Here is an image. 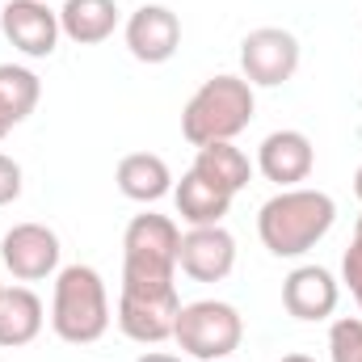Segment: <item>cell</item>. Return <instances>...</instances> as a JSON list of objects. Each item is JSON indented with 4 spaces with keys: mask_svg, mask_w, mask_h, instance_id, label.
<instances>
[{
    "mask_svg": "<svg viewBox=\"0 0 362 362\" xmlns=\"http://www.w3.org/2000/svg\"><path fill=\"white\" fill-rule=\"evenodd\" d=\"M17 198H21V165L0 152V206H8Z\"/></svg>",
    "mask_w": 362,
    "mask_h": 362,
    "instance_id": "obj_22",
    "label": "cell"
},
{
    "mask_svg": "<svg viewBox=\"0 0 362 362\" xmlns=\"http://www.w3.org/2000/svg\"><path fill=\"white\" fill-rule=\"evenodd\" d=\"M135 362H181L177 354H160V350H148V354H139Z\"/></svg>",
    "mask_w": 362,
    "mask_h": 362,
    "instance_id": "obj_23",
    "label": "cell"
},
{
    "mask_svg": "<svg viewBox=\"0 0 362 362\" xmlns=\"http://www.w3.org/2000/svg\"><path fill=\"white\" fill-rule=\"evenodd\" d=\"M257 169H262L266 181L291 189V185L312 177L316 148H312V139L303 131H274V135L262 139V148H257Z\"/></svg>",
    "mask_w": 362,
    "mask_h": 362,
    "instance_id": "obj_13",
    "label": "cell"
},
{
    "mask_svg": "<svg viewBox=\"0 0 362 362\" xmlns=\"http://www.w3.org/2000/svg\"><path fill=\"white\" fill-rule=\"evenodd\" d=\"M282 362H316V358H308V354H286Z\"/></svg>",
    "mask_w": 362,
    "mask_h": 362,
    "instance_id": "obj_24",
    "label": "cell"
},
{
    "mask_svg": "<svg viewBox=\"0 0 362 362\" xmlns=\"http://www.w3.org/2000/svg\"><path fill=\"white\" fill-rule=\"evenodd\" d=\"M181 295L173 291H118V329L139 346H160L173 337Z\"/></svg>",
    "mask_w": 362,
    "mask_h": 362,
    "instance_id": "obj_7",
    "label": "cell"
},
{
    "mask_svg": "<svg viewBox=\"0 0 362 362\" xmlns=\"http://www.w3.org/2000/svg\"><path fill=\"white\" fill-rule=\"evenodd\" d=\"M0 291H4V282H0Z\"/></svg>",
    "mask_w": 362,
    "mask_h": 362,
    "instance_id": "obj_26",
    "label": "cell"
},
{
    "mask_svg": "<svg viewBox=\"0 0 362 362\" xmlns=\"http://www.w3.org/2000/svg\"><path fill=\"white\" fill-rule=\"evenodd\" d=\"M51 329L68 346H93L110 329V295L93 266H64L55 274L51 295Z\"/></svg>",
    "mask_w": 362,
    "mask_h": 362,
    "instance_id": "obj_4",
    "label": "cell"
},
{
    "mask_svg": "<svg viewBox=\"0 0 362 362\" xmlns=\"http://www.w3.org/2000/svg\"><path fill=\"white\" fill-rule=\"evenodd\" d=\"M181 228L169 215H135L122 232V286L127 291H173L177 286Z\"/></svg>",
    "mask_w": 362,
    "mask_h": 362,
    "instance_id": "obj_3",
    "label": "cell"
},
{
    "mask_svg": "<svg viewBox=\"0 0 362 362\" xmlns=\"http://www.w3.org/2000/svg\"><path fill=\"white\" fill-rule=\"evenodd\" d=\"M354 194H358V202H362V169L354 173Z\"/></svg>",
    "mask_w": 362,
    "mask_h": 362,
    "instance_id": "obj_25",
    "label": "cell"
},
{
    "mask_svg": "<svg viewBox=\"0 0 362 362\" xmlns=\"http://www.w3.org/2000/svg\"><path fill=\"white\" fill-rule=\"evenodd\" d=\"M240 72H245L249 85H262V89L286 85L299 72V38L291 30H278V25H262V30L245 34Z\"/></svg>",
    "mask_w": 362,
    "mask_h": 362,
    "instance_id": "obj_6",
    "label": "cell"
},
{
    "mask_svg": "<svg viewBox=\"0 0 362 362\" xmlns=\"http://www.w3.org/2000/svg\"><path fill=\"white\" fill-rule=\"evenodd\" d=\"M42 333V299L30 286H4L0 291V346L21 350Z\"/></svg>",
    "mask_w": 362,
    "mask_h": 362,
    "instance_id": "obj_16",
    "label": "cell"
},
{
    "mask_svg": "<svg viewBox=\"0 0 362 362\" xmlns=\"http://www.w3.org/2000/svg\"><path fill=\"white\" fill-rule=\"evenodd\" d=\"M122 38L139 64H169L181 47V21L169 4H144L127 17Z\"/></svg>",
    "mask_w": 362,
    "mask_h": 362,
    "instance_id": "obj_11",
    "label": "cell"
},
{
    "mask_svg": "<svg viewBox=\"0 0 362 362\" xmlns=\"http://www.w3.org/2000/svg\"><path fill=\"white\" fill-rule=\"evenodd\" d=\"M0 262L17 282H42L59 274V236L47 223H13L0 236Z\"/></svg>",
    "mask_w": 362,
    "mask_h": 362,
    "instance_id": "obj_8",
    "label": "cell"
},
{
    "mask_svg": "<svg viewBox=\"0 0 362 362\" xmlns=\"http://www.w3.org/2000/svg\"><path fill=\"white\" fill-rule=\"evenodd\" d=\"M329 362H362V316H341L329 329Z\"/></svg>",
    "mask_w": 362,
    "mask_h": 362,
    "instance_id": "obj_20",
    "label": "cell"
},
{
    "mask_svg": "<svg viewBox=\"0 0 362 362\" xmlns=\"http://www.w3.org/2000/svg\"><path fill=\"white\" fill-rule=\"evenodd\" d=\"M47 4H51V0H47Z\"/></svg>",
    "mask_w": 362,
    "mask_h": 362,
    "instance_id": "obj_27",
    "label": "cell"
},
{
    "mask_svg": "<svg viewBox=\"0 0 362 362\" xmlns=\"http://www.w3.org/2000/svg\"><path fill=\"white\" fill-rule=\"evenodd\" d=\"M173 341L198 362H223L240 350L245 320L223 299H194V303H181Z\"/></svg>",
    "mask_w": 362,
    "mask_h": 362,
    "instance_id": "obj_5",
    "label": "cell"
},
{
    "mask_svg": "<svg viewBox=\"0 0 362 362\" xmlns=\"http://www.w3.org/2000/svg\"><path fill=\"white\" fill-rule=\"evenodd\" d=\"M232 198L223 185L206 181L202 173H181V181L173 185V202H177V215L189 228H211V223H223V215L232 211Z\"/></svg>",
    "mask_w": 362,
    "mask_h": 362,
    "instance_id": "obj_14",
    "label": "cell"
},
{
    "mask_svg": "<svg viewBox=\"0 0 362 362\" xmlns=\"http://www.w3.org/2000/svg\"><path fill=\"white\" fill-rule=\"evenodd\" d=\"M337 299H341V286L325 266H299L282 278V308L295 320H308V325L329 320L337 312Z\"/></svg>",
    "mask_w": 362,
    "mask_h": 362,
    "instance_id": "obj_12",
    "label": "cell"
},
{
    "mask_svg": "<svg viewBox=\"0 0 362 362\" xmlns=\"http://www.w3.org/2000/svg\"><path fill=\"white\" fill-rule=\"evenodd\" d=\"M253 85L245 76H211L206 85H198V93L185 101L181 110V135L194 148L206 144H232L249 122H253Z\"/></svg>",
    "mask_w": 362,
    "mask_h": 362,
    "instance_id": "obj_2",
    "label": "cell"
},
{
    "mask_svg": "<svg viewBox=\"0 0 362 362\" xmlns=\"http://www.w3.org/2000/svg\"><path fill=\"white\" fill-rule=\"evenodd\" d=\"M177 270L194 282H223L236 270V236L223 223L211 228H189L181 236V253H177Z\"/></svg>",
    "mask_w": 362,
    "mask_h": 362,
    "instance_id": "obj_10",
    "label": "cell"
},
{
    "mask_svg": "<svg viewBox=\"0 0 362 362\" xmlns=\"http://www.w3.org/2000/svg\"><path fill=\"white\" fill-rule=\"evenodd\" d=\"M341 278H346L350 295L358 299V308H362V215H358V223H354V240H350V249L341 257Z\"/></svg>",
    "mask_w": 362,
    "mask_h": 362,
    "instance_id": "obj_21",
    "label": "cell"
},
{
    "mask_svg": "<svg viewBox=\"0 0 362 362\" xmlns=\"http://www.w3.org/2000/svg\"><path fill=\"white\" fill-rule=\"evenodd\" d=\"M114 181L131 202H160L165 194H173V173H169L165 156H156V152L122 156L118 169H114Z\"/></svg>",
    "mask_w": 362,
    "mask_h": 362,
    "instance_id": "obj_15",
    "label": "cell"
},
{
    "mask_svg": "<svg viewBox=\"0 0 362 362\" xmlns=\"http://www.w3.org/2000/svg\"><path fill=\"white\" fill-rule=\"evenodd\" d=\"M38 97H42V81H38L30 68L0 64V139H4L17 122H25V118L34 114Z\"/></svg>",
    "mask_w": 362,
    "mask_h": 362,
    "instance_id": "obj_18",
    "label": "cell"
},
{
    "mask_svg": "<svg viewBox=\"0 0 362 362\" xmlns=\"http://www.w3.org/2000/svg\"><path fill=\"white\" fill-rule=\"evenodd\" d=\"M194 173H202L206 181L223 185L228 194H240L253 181V160L236 148V144H206L194 156Z\"/></svg>",
    "mask_w": 362,
    "mask_h": 362,
    "instance_id": "obj_19",
    "label": "cell"
},
{
    "mask_svg": "<svg viewBox=\"0 0 362 362\" xmlns=\"http://www.w3.org/2000/svg\"><path fill=\"white\" fill-rule=\"evenodd\" d=\"M0 34L30 59H47L59 47V13L47 0H8L0 8Z\"/></svg>",
    "mask_w": 362,
    "mask_h": 362,
    "instance_id": "obj_9",
    "label": "cell"
},
{
    "mask_svg": "<svg viewBox=\"0 0 362 362\" xmlns=\"http://www.w3.org/2000/svg\"><path fill=\"white\" fill-rule=\"evenodd\" d=\"M59 30L76 47H97L118 30V4L114 0H64Z\"/></svg>",
    "mask_w": 362,
    "mask_h": 362,
    "instance_id": "obj_17",
    "label": "cell"
},
{
    "mask_svg": "<svg viewBox=\"0 0 362 362\" xmlns=\"http://www.w3.org/2000/svg\"><path fill=\"white\" fill-rule=\"evenodd\" d=\"M333 223H337V202L325 189L308 185L278 189L257 211V236L274 257H303L333 232Z\"/></svg>",
    "mask_w": 362,
    "mask_h": 362,
    "instance_id": "obj_1",
    "label": "cell"
}]
</instances>
